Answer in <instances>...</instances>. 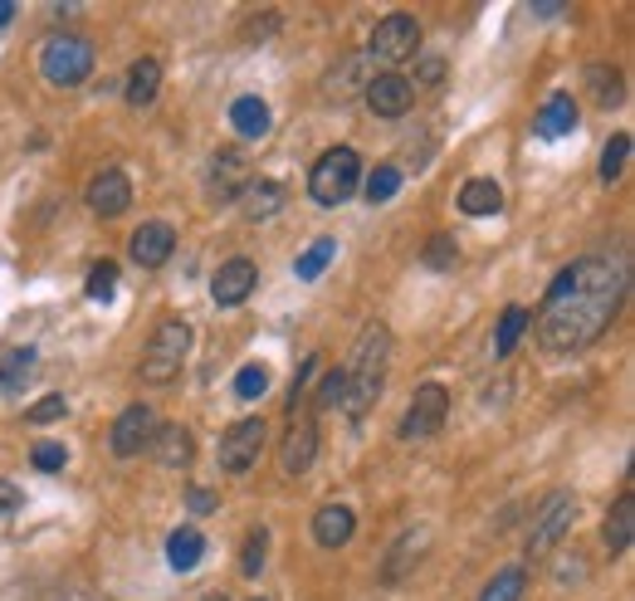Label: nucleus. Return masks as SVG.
<instances>
[{
    "instance_id": "obj_45",
    "label": "nucleus",
    "mask_w": 635,
    "mask_h": 601,
    "mask_svg": "<svg viewBox=\"0 0 635 601\" xmlns=\"http://www.w3.org/2000/svg\"><path fill=\"white\" fill-rule=\"evenodd\" d=\"M20 499H25V494H20L10 479H0V513H15V509H20Z\"/></svg>"
},
{
    "instance_id": "obj_35",
    "label": "nucleus",
    "mask_w": 635,
    "mask_h": 601,
    "mask_svg": "<svg viewBox=\"0 0 635 601\" xmlns=\"http://www.w3.org/2000/svg\"><path fill=\"white\" fill-rule=\"evenodd\" d=\"M401 191V171L396 167H377L367 181H361V196L371 201V206H381V201H391Z\"/></svg>"
},
{
    "instance_id": "obj_12",
    "label": "nucleus",
    "mask_w": 635,
    "mask_h": 601,
    "mask_svg": "<svg viewBox=\"0 0 635 601\" xmlns=\"http://www.w3.org/2000/svg\"><path fill=\"white\" fill-rule=\"evenodd\" d=\"M313 460H318V425L308 421V415H299V421L283 431V445H279V464L289 479H299V474L313 470Z\"/></svg>"
},
{
    "instance_id": "obj_20",
    "label": "nucleus",
    "mask_w": 635,
    "mask_h": 601,
    "mask_svg": "<svg viewBox=\"0 0 635 601\" xmlns=\"http://www.w3.org/2000/svg\"><path fill=\"white\" fill-rule=\"evenodd\" d=\"M631 538H635V494H621V499L611 503V513H606V528H601V542H606V552H625L631 548Z\"/></svg>"
},
{
    "instance_id": "obj_2",
    "label": "nucleus",
    "mask_w": 635,
    "mask_h": 601,
    "mask_svg": "<svg viewBox=\"0 0 635 601\" xmlns=\"http://www.w3.org/2000/svg\"><path fill=\"white\" fill-rule=\"evenodd\" d=\"M386 362H391V328L386 323H367L357 337V353H352V367H342V411L347 415H367L371 401L381 396V382H386Z\"/></svg>"
},
{
    "instance_id": "obj_1",
    "label": "nucleus",
    "mask_w": 635,
    "mask_h": 601,
    "mask_svg": "<svg viewBox=\"0 0 635 601\" xmlns=\"http://www.w3.org/2000/svg\"><path fill=\"white\" fill-rule=\"evenodd\" d=\"M625 298V265L615 259H576L553 279L537 314V337L547 353H576V347L596 343L606 323L615 318Z\"/></svg>"
},
{
    "instance_id": "obj_37",
    "label": "nucleus",
    "mask_w": 635,
    "mask_h": 601,
    "mask_svg": "<svg viewBox=\"0 0 635 601\" xmlns=\"http://www.w3.org/2000/svg\"><path fill=\"white\" fill-rule=\"evenodd\" d=\"M586 79H592L596 99H601L606 108L621 99V74H615V64H592V69H586Z\"/></svg>"
},
{
    "instance_id": "obj_23",
    "label": "nucleus",
    "mask_w": 635,
    "mask_h": 601,
    "mask_svg": "<svg viewBox=\"0 0 635 601\" xmlns=\"http://www.w3.org/2000/svg\"><path fill=\"white\" fill-rule=\"evenodd\" d=\"M156 89H162V64H156V60H137L132 74H127V89H123L127 108H147V103L156 99Z\"/></svg>"
},
{
    "instance_id": "obj_47",
    "label": "nucleus",
    "mask_w": 635,
    "mask_h": 601,
    "mask_svg": "<svg viewBox=\"0 0 635 601\" xmlns=\"http://www.w3.org/2000/svg\"><path fill=\"white\" fill-rule=\"evenodd\" d=\"M205 601H225V597H205Z\"/></svg>"
},
{
    "instance_id": "obj_25",
    "label": "nucleus",
    "mask_w": 635,
    "mask_h": 601,
    "mask_svg": "<svg viewBox=\"0 0 635 601\" xmlns=\"http://www.w3.org/2000/svg\"><path fill=\"white\" fill-rule=\"evenodd\" d=\"M230 123L240 138H264L269 132V103L254 99V93H244V99L230 103Z\"/></svg>"
},
{
    "instance_id": "obj_33",
    "label": "nucleus",
    "mask_w": 635,
    "mask_h": 601,
    "mask_svg": "<svg viewBox=\"0 0 635 601\" xmlns=\"http://www.w3.org/2000/svg\"><path fill=\"white\" fill-rule=\"evenodd\" d=\"M332 255H338V245H332V240H313V245L299 255L293 274H299V279H318L322 269H328V259H332Z\"/></svg>"
},
{
    "instance_id": "obj_24",
    "label": "nucleus",
    "mask_w": 635,
    "mask_h": 601,
    "mask_svg": "<svg viewBox=\"0 0 635 601\" xmlns=\"http://www.w3.org/2000/svg\"><path fill=\"white\" fill-rule=\"evenodd\" d=\"M528 328H533V308L508 304L504 318H498V328H494V357H508V353H513V347L523 343Z\"/></svg>"
},
{
    "instance_id": "obj_22",
    "label": "nucleus",
    "mask_w": 635,
    "mask_h": 601,
    "mask_svg": "<svg viewBox=\"0 0 635 601\" xmlns=\"http://www.w3.org/2000/svg\"><path fill=\"white\" fill-rule=\"evenodd\" d=\"M459 210H465V216H498V210H504V187L488 177L465 181V187H459Z\"/></svg>"
},
{
    "instance_id": "obj_10",
    "label": "nucleus",
    "mask_w": 635,
    "mask_h": 601,
    "mask_svg": "<svg viewBox=\"0 0 635 601\" xmlns=\"http://www.w3.org/2000/svg\"><path fill=\"white\" fill-rule=\"evenodd\" d=\"M254 284H259V269H254V259L234 255V259H225V265L215 269V279H211V298H215L220 308H240L244 298L254 294Z\"/></svg>"
},
{
    "instance_id": "obj_31",
    "label": "nucleus",
    "mask_w": 635,
    "mask_h": 601,
    "mask_svg": "<svg viewBox=\"0 0 635 601\" xmlns=\"http://www.w3.org/2000/svg\"><path fill=\"white\" fill-rule=\"evenodd\" d=\"M459 265V245H455V235H430L426 240V269H435V274H445V269H455Z\"/></svg>"
},
{
    "instance_id": "obj_15",
    "label": "nucleus",
    "mask_w": 635,
    "mask_h": 601,
    "mask_svg": "<svg viewBox=\"0 0 635 601\" xmlns=\"http://www.w3.org/2000/svg\"><path fill=\"white\" fill-rule=\"evenodd\" d=\"M127 250H132V259L142 269H162L166 259H172V250H176V230L166 226V220H147V226L132 230Z\"/></svg>"
},
{
    "instance_id": "obj_7",
    "label": "nucleus",
    "mask_w": 635,
    "mask_h": 601,
    "mask_svg": "<svg viewBox=\"0 0 635 601\" xmlns=\"http://www.w3.org/2000/svg\"><path fill=\"white\" fill-rule=\"evenodd\" d=\"M420 50V21L416 15H386V21H377V30H371V44H367V60L371 64H401L410 60V54Z\"/></svg>"
},
{
    "instance_id": "obj_32",
    "label": "nucleus",
    "mask_w": 635,
    "mask_h": 601,
    "mask_svg": "<svg viewBox=\"0 0 635 601\" xmlns=\"http://www.w3.org/2000/svg\"><path fill=\"white\" fill-rule=\"evenodd\" d=\"M269 392V367L264 362H244L240 372H234V396L240 401H254V396Z\"/></svg>"
},
{
    "instance_id": "obj_26",
    "label": "nucleus",
    "mask_w": 635,
    "mask_h": 601,
    "mask_svg": "<svg viewBox=\"0 0 635 601\" xmlns=\"http://www.w3.org/2000/svg\"><path fill=\"white\" fill-rule=\"evenodd\" d=\"M201 558H205V538H201V528H176L172 538H166V562H172L176 572H191Z\"/></svg>"
},
{
    "instance_id": "obj_39",
    "label": "nucleus",
    "mask_w": 635,
    "mask_h": 601,
    "mask_svg": "<svg viewBox=\"0 0 635 601\" xmlns=\"http://www.w3.org/2000/svg\"><path fill=\"white\" fill-rule=\"evenodd\" d=\"M64 411H68V401L54 392V396H39V401L25 411V421L29 425H54V421H64Z\"/></svg>"
},
{
    "instance_id": "obj_5",
    "label": "nucleus",
    "mask_w": 635,
    "mask_h": 601,
    "mask_svg": "<svg viewBox=\"0 0 635 601\" xmlns=\"http://www.w3.org/2000/svg\"><path fill=\"white\" fill-rule=\"evenodd\" d=\"M39 74L54 89H74L93 74V44L78 40V35H49L45 50H39Z\"/></svg>"
},
{
    "instance_id": "obj_44",
    "label": "nucleus",
    "mask_w": 635,
    "mask_h": 601,
    "mask_svg": "<svg viewBox=\"0 0 635 601\" xmlns=\"http://www.w3.org/2000/svg\"><path fill=\"white\" fill-rule=\"evenodd\" d=\"M186 509H191V513H211L215 509V494L195 484V489H186Z\"/></svg>"
},
{
    "instance_id": "obj_34",
    "label": "nucleus",
    "mask_w": 635,
    "mask_h": 601,
    "mask_svg": "<svg viewBox=\"0 0 635 601\" xmlns=\"http://www.w3.org/2000/svg\"><path fill=\"white\" fill-rule=\"evenodd\" d=\"M113 289H117V265H113V259H98V265L88 269L84 294L93 298V304H107V298H113Z\"/></svg>"
},
{
    "instance_id": "obj_21",
    "label": "nucleus",
    "mask_w": 635,
    "mask_h": 601,
    "mask_svg": "<svg viewBox=\"0 0 635 601\" xmlns=\"http://www.w3.org/2000/svg\"><path fill=\"white\" fill-rule=\"evenodd\" d=\"M572 128H576V103H572V93H553V99L537 108V118H533V132H537V138H567Z\"/></svg>"
},
{
    "instance_id": "obj_9",
    "label": "nucleus",
    "mask_w": 635,
    "mask_h": 601,
    "mask_svg": "<svg viewBox=\"0 0 635 601\" xmlns=\"http://www.w3.org/2000/svg\"><path fill=\"white\" fill-rule=\"evenodd\" d=\"M264 440H269V425L264 421H234L230 431L220 435V470L225 474L254 470V460L264 455Z\"/></svg>"
},
{
    "instance_id": "obj_41",
    "label": "nucleus",
    "mask_w": 635,
    "mask_h": 601,
    "mask_svg": "<svg viewBox=\"0 0 635 601\" xmlns=\"http://www.w3.org/2000/svg\"><path fill=\"white\" fill-rule=\"evenodd\" d=\"M416 84H426V89L445 84V60H440V54H426V60L416 64ZM416 84H410V89H416Z\"/></svg>"
},
{
    "instance_id": "obj_42",
    "label": "nucleus",
    "mask_w": 635,
    "mask_h": 601,
    "mask_svg": "<svg viewBox=\"0 0 635 601\" xmlns=\"http://www.w3.org/2000/svg\"><path fill=\"white\" fill-rule=\"evenodd\" d=\"M274 30H279V11H264V15H254V21L244 25V40L259 44V40H269Z\"/></svg>"
},
{
    "instance_id": "obj_4",
    "label": "nucleus",
    "mask_w": 635,
    "mask_h": 601,
    "mask_svg": "<svg viewBox=\"0 0 635 601\" xmlns=\"http://www.w3.org/2000/svg\"><path fill=\"white\" fill-rule=\"evenodd\" d=\"M186 353H191V323H186V318H162L152 343H147V353H142V382L166 386L181 372Z\"/></svg>"
},
{
    "instance_id": "obj_27",
    "label": "nucleus",
    "mask_w": 635,
    "mask_h": 601,
    "mask_svg": "<svg viewBox=\"0 0 635 601\" xmlns=\"http://www.w3.org/2000/svg\"><path fill=\"white\" fill-rule=\"evenodd\" d=\"M426 548H430V533H426V528L401 533L396 552L386 558V581H401V577H406V567H410V562H420V552H426Z\"/></svg>"
},
{
    "instance_id": "obj_46",
    "label": "nucleus",
    "mask_w": 635,
    "mask_h": 601,
    "mask_svg": "<svg viewBox=\"0 0 635 601\" xmlns=\"http://www.w3.org/2000/svg\"><path fill=\"white\" fill-rule=\"evenodd\" d=\"M15 21V5H10V0H0V25H10Z\"/></svg>"
},
{
    "instance_id": "obj_28",
    "label": "nucleus",
    "mask_w": 635,
    "mask_h": 601,
    "mask_svg": "<svg viewBox=\"0 0 635 601\" xmlns=\"http://www.w3.org/2000/svg\"><path fill=\"white\" fill-rule=\"evenodd\" d=\"M279 206H283L279 181H250V187H244V216L250 220H269Z\"/></svg>"
},
{
    "instance_id": "obj_29",
    "label": "nucleus",
    "mask_w": 635,
    "mask_h": 601,
    "mask_svg": "<svg viewBox=\"0 0 635 601\" xmlns=\"http://www.w3.org/2000/svg\"><path fill=\"white\" fill-rule=\"evenodd\" d=\"M29 372H35V353H29V347L0 353V386H5V392H20V386L29 382Z\"/></svg>"
},
{
    "instance_id": "obj_16",
    "label": "nucleus",
    "mask_w": 635,
    "mask_h": 601,
    "mask_svg": "<svg viewBox=\"0 0 635 601\" xmlns=\"http://www.w3.org/2000/svg\"><path fill=\"white\" fill-rule=\"evenodd\" d=\"M127 201H132V181H127V171L107 167V171H98V177L88 181V210H93V216H103V220L123 216Z\"/></svg>"
},
{
    "instance_id": "obj_38",
    "label": "nucleus",
    "mask_w": 635,
    "mask_h": 601,
    "mask_svg": "<svg viewBox=\"0 0 635 601\" xmlns=\"http://www.w3.org/2000/svg\"><path fill=\"white\" fill-rule=\"evenodd\" d=\"M29 460H35V470H39V474H59V470L68 464V450H64L59 440H39L35 450H29Z\"/></svg>"
},
{
    "instance_id": "obj_13",
    "label": "nucleus",
    "mask_w": 635,
    "mask_h": 601,
    "mask_svg": "<svg viewBox=\"0 0 635 601\" xmlns=\"http://www.w3.org/2000/svg\"><path fill=\"white\" fill-rule=\"evenodd\" d=\"M250 157H244L240 148H220V157L211 162V201H234L244 196V187H250Z\"/></svg>"
},
{
    "instance_id": "obj_11",
    "label": "nucleus",
    "mask_w": 635,
    "mask_h": 601,
    "mask_svg": "<svg viewBox=\"0 0 635 601\" xmlns=\"http://www.w3.org/2000/svg\"><path fill=\"white\" fill-rule=\"evenodd\" d=\"M152 435H156L152 406H127L113 421V455L117 460H132V455H142L147 445H152Z\"/></svg>"
},
{
    "instance_id": "obj_8",
    "label": "nucleus",
    "mask_w": 635,
    "mask_h": 601,
    "mask_svg": "<svg viewBox=\"0 0 635 601\" xmlns=\"http://www.w3.org/2000/svg\"><path fill=\"white\" fill-rule=\"evenodd\" d=\"M445 415H449V392L440 382H420L410 406H406V415H401V440H426V435H435L440 425H445Z\"/></svg>"
},
{
    "instance_id": "obj_17",
    "label": "nucleus",
    "mask_w": 635,
    "mask_h": 601,
    "mask_svg": "<svg viewBox=\"0 0 635 601\" xmlns=\"http://www.w3.org/2000/svg\"><path fill=\"white\" fill-rule=\"evenodd\" d=\"M377 79V74H371V60L367 54H347V60H338L328 69V79H322V99H332V103H347L352 93H367V84Z\"/></svg>"
},
{
    "instance_id": "obj_36",
    "label": "nucleus",
    "mask_w": 635,
    "mask_h": 601,
    "mask_svg": "<svg viewBox=\"0 0 635 601\" xmlns=\"http://www.w3.org/2000/svg\"><path fill=\"white\" fill-rule=\"evenodd\" d=\"M625 157H631V132H615V138L606 142V152H601V181L606 187L625 171Z\"/></svg>"
},
{
    "instance_id": "obj_40",
    "label": "nucleus",
    "mask_w": 635,
    "mask_h": 601,
    "mask_svg": "<svg viewBox=\"0 0 635 601\" xmlns=\"http://www.w3.org/2000/svg\"><path fill=\"white\" fill-rule=\"evenodd\" d=\"M264 558H269V533H264V528H254V533H250V542H244V558H240L244 577H259Z\"/></svg>"
},
{
    "instance_id": "obj_19",
    "label": "nucleus",
    "mask_w": 635,
    "mask_h": 601,
    "mask_svg": "<svg viewBox=\"0 0 635 601\" xmlns=\"http://www.w3.org/2000/svg\"><path fill=\"white\" fill-rule=\"evenodd\" d=\"M352 533H357V513L347 503H328V509L313 513V538L322 548H342V542H352Z\"/></svg>"
},
{
    "instance_id": "obj_14",
    "label": "nucleus",
    "mask_w": 635,
    "mask_h": 601,
    "mask_svg": "<svg viewBox=\"0 0 635 601\" xmlns=\"http://www.w3.org/2000/svg\"><path fill=\"white\" fill-rule=\"evenodd\" d=\"M416 103V89H410V79H401V74H377V79L367 84V108L377 113V118H406V108Z\"/></svg>"
},
{
    "instance_id": "obj_6",
    "label": "nucleus",
    "mask_w": 635,
    "mask_h": 601,
    "mask_svg": "<svg viewBox=\"0 0 635 601\" xmlns=\"http://www.w3.org/2000/svg\"><path fill=\"white\" fill-rule=\"evenodd\" d=\"M572 519H576V499H572V494H567V489L547 494V499L537 503V513H533V528H528L523 552H528V558H547V552L567 538Z\"/></svg>"
},
{
    "instance_id": "obj_43",
    "label": "nucleus",
    "mask_w": 635,
    "mask_h": 601,
    "mask_svg": "<svg viewBox=\"0 0 635 601\" xmlns=\"http://www.w3.org/2000/svg\"><path fill=\"white\" fill-rule=\"evenodd\" d=\"M342 401V372H328L318 386V406H338Z\"/></svg>"
},
{
    "instance_id": "obj_3",
    "label": "nucleus",
    "mask_w": 635,
    "mask_h": 601,
    "mask_svg": "<svg viewBox=\"0 0 635 601\" xmlns=\"http://www.w3.org/2000/svg\"><path fill=\"white\" fill-rule=\"evenodd\" d=\"M357 187H361V162L352 148L322 152L308 171V196L318 201V206H342V201L357 196Z\"/></svg>"
},
{
    "instance_id": "obj_18",
    "label": "nucleus",
    "mask_w": 635,
    "mask_h": 601,
    "mask_svg": "<svg viewBox=\"0 0 635 601\" xmlns=\"http://www.w3.org/2000/svg\"><path fill=\"white\" fill-rule=\"evenodd\" d=\"M152 455L166 464V470H186V464L195 460V440H191V431H186V425H176V421L156 425V435H152Z\"/></svg>"
},
{
    "instance_id": "obj_30",
    "label": "nucleus",
    "mask_w": 635,
    "mask_h": 601,
    "mask_svg": "<svg viewBox=\"0 0 635 601\" xmlns=\"http://www.w3.org/2000/svg\"><path fill=\"white\" fill-rule=\"evenodd\" d=\"M523 587H528V572L523 567H504V572L488 577V587L479 591V601H518L523 597Z\"/></svg>"
}]
</instances>
